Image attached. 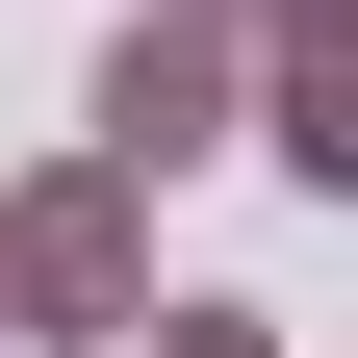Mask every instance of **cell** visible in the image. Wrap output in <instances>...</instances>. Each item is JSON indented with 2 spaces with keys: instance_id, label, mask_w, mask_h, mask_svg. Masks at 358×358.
Masks as SVG:
<instances>
[{
  "instance_id": "obj_1",
  "label": "cell",
  "mask_w": 358,
  "mask_h": 358,
  "mask_svg": "<svg viewBox=\"0 0 358 358\" xmlns=\"http://www.w3.org/2000/svg\"><path fill=\"white\" fill-rule=\"evenodd\" d=\"M154 307V179L128 154H26L0 179V333H128Z\"/></svg>"
},
{
  "instance_id": "obj_2",
  "label": "cell",
  "mask_w": 358,
  "mask_h": 358,
  "mask_svg": "<svg viewBox=\"0 0 358 358\" xmlns=\"http://www.w3.org/2000/svg\"><path fill=\"white\" fill-rule=\"evenodd\" d=\"M231 0H128L103 26V128H77V154H128V179H179V154H231Z\"/></svg>"
},
{
  "instance_id": "obj_3",
  "label": "cell",
  "mask_w": 358,
  "mask_h": 358,
  "mask_svg": "<svg viewBox=\"0 0 358 358\" xmlns=\"http://www.w3.org/2000/svg\"><path fill=\"white\" fill-rule=\"evenodd\" d=\"M128 358H282V307H128Z\"/></svg>"
},
{
  "instance_id": "obj_4",
  "label": "cell",
  "mask_w": 358,
  "mask_h": 358,
  "mask_svg": "<svg viewBox=\"0 0 358 358\" xmlns=\"http://www.w3.org/2000/svg\"><path fill=\"white\" fill-rule=\"evenodd\" d=\"M231 26H282V0H231Z\"/></svg>"
}]
</instances>
